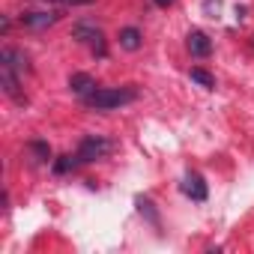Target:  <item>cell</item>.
I'll use <instances>...</instances> for the list:
<instances>
[{
  "label": "cell",
  "instance_id": "6da1fadb",
  "mask_svg": "<svg viewBox=\"0 0 254 254\" xmlns=\"http://www.w3.org/2000/svg\"><path fill=\"white\" fill-rule=\"evenodd\" d=\"M135 99H138V90L135 87H96L81 102L87 108H93V111H117L123 105H132Z\"/></svg>",
  "mask_w": 254,
  "mask_h": 254
},
{
  "label": "cell",
  "instance_id": "7a4b0ae2",
  "mask_svg": "<svg viewBox=\"0 0 254 254\" xmlns=\"http://www.w3.org/2000/svg\"><path fill=\"white\" fill-rule=\"evenodd\" d=\"M111 153H114V141H111V138L87 135V138H81L75 156H78L81 165H90V162H99V159H105V156H111Z\"/></svg>",
  "mask_w": 254,
  "mask_h": 254
},
{
  "label": "cell",
  "instance_id": "3957f363",
  "mask_svg": "<svg viewBox=\"0 0 254 254\" xmlns=\"http://www.w3.org/2000/svg\"><path fill=\"white\" fill-rule=\"evenodd\" d=\"M18 21H21V27H24V30L42 33V30L54 27V24L60 21V15H57L54 9H30V12H21V15H18Z\"/></svg>",
  "mask_w": 254,
  "mask_h": 254
},
{
  "label": "cell",
  "instance_id": "277c9868",
  "mask_svg": "<svg viewBox=\"0 0 254 254\" xmlns=\"http://www.w3.org/2000/svg\"><path fill=\"white\" fill-rule=\"evenodd\" d=\"M0 87H3V93L9 99H15L18 105H27V96L21 93V75L12 72L9 66H0Z\"/></svg>",
  "mask_w": 254,
  "mask_h": 254
},
{
  "label": "cell",
  "instance_id": "5b68a950",
  "mask_svg": "<svg viewBox=\"0 0 254 254\" xmlns=\"http://www.w3.org/2000/svg\"><path fill=\"white\" fill-rule=\"evenodd\" d=\"M183 194L186 197H191V200H197V203H203L206 197H209V189H206V183H203V177L197 174V171H189L186 177H183Z\"/></svg>",
  "mask_w": 254,
  "mask_h": 254
},
{
  "label": "cell",
  "instance_id": "8992f818",
  "mask_svg": "<svg viewBox=\"0 0 254 254\" xmlns=\"http://www.w3.org/2000/svg\"><path fill=\"white\" fill-rule=\"evenodd\" d=\"M0 66H9V69L18 72V75H27V72H30V60H27V54L18 51V48H3V51H0Z\"/></svg>",
  "mask_w": 254,
  "mask_h": 254
},
{
  "label": "cell",
  "instance_id": "52a82bcc",
  "mask_svg": "<svg viewBox=\"0 0 254 254\" xmlns=\"http://www.w3.org/2000/svg\"><path fill=\"white\" fill-rule=\"evenodd\" d=\"M189 51H191V57H209V54H212L209 36H206L203 30H191V33H189Z\"/></svg>",
  "mask_w": 254,
  "mask_h": 254
},
{
  "label": "cell",
  "instance_id": "ba28073f",
  "mask_svg": "<svg viewBox=\"0 0 254 254\" xmlns=\"http://www.w3.org/2000/svg\"><path fill=\"white\" fill-rule=\"evenodd\" d=\"M69 90H72L78 99H87V96L96 90V81H93V75H87V72H75V75L69 78Z\"/></svg>",
  "mask_w": 254,
  "mask_h": 254
},
{
  "label": "cell",
  "instance_id": "9c48e42d",
  "mask_svg": "<svg viewBox=\"0 0 254 254\" xmlns=\"http://www.w3.org/2000/svg\"><path fill=\"white\" fill-rule=\"evenodd\" d=\"M99 36H102V30H99V24H93V21H78V24L72 27V39H75V42L93 45V39H99Z\"/></svg>",
  "mask_w": 254,
  "mask_h": 254
},
{
  "label": "cell",
  "instance_id": "30bf717a",
  "mask_svg": "<svg viewBox=\"0 0 254 254\" xmlns=\"http://www.w3.org/2000/svg\"><path fill=\"white\" fill-rule=\"evenodd\" d=\"M117 39H120V48H126V51H138L144 45V36H141L138 27H123Z\"/></svg>",
  "mask_w": 254,
  "mask_h": 254
},
{
  "label": "cell",
  "instance_id": "8fae6325",
  "mask_svg": "<svg viewBox=\"0 0 254 254\" xmlns=\"http://www.w3.org/2000/svg\"><path fill=\"white\" fill-rule=\"evenodd\" d=\"M78 165H81V162H78V156H60V159H54V162H51V171H54L57 177H66V174H72Z\"/></svg>",
  "mask_w": 254,
  "mask_h": 254
},
{
  "label": "cell",
  "instance_id": "7c38bea8",
  "mask_svg": "<svg viewBox=\"0 0 254 254\" xmlns=\"http://www.w3.org/2000/svg\"><path fill=\"white\" fill-rule=\"evenodd\" d=\"M27 153L33 156V162H48V159H51L48 141H30V144H27Z\"/></svg>",
  "mask_w": 254,
  "mask_h": 254
},
{
  "label": "cell",
  "instance_id": "4fadbf2b",
  "mask_svg": "<svg viewBox=\"0 0 254 254\" xmlns=\"http://www.w3.org/2000/svg\"><path fill=\"white\" fill-rule=\"evenodd\" d=\"M135 203H138V212H141V215H147L153 227H159V212H156V203H153L150 197H138Z\"/></svg>",
  "mask_w": 254,
  "mask_h": 254
},
{
  "label": "cell",
  "instance_id": "5bb4252c",
  "mask_svg": "<svg viewBox=\"0 0 254 254\" xmlns=\"http://www.w3.org/2000/svg\"><path fill=\"white\" fill-rule=\"evenodd\" d=\"M191 81L200 84L203 90H215V78H212L206 69H197V66H194V69H191Z\"/></svg>",
  "mask_w": 254,
  "mask_h": 254
},
{
  "label": "cell",
  "instance_id": "9a60e30c",
  "mask_svg": "<svg viewBox=\"0 0 254 254\" xmlns=\"http://www.w3.org/2000/svg\"><path fill=\"white\" fill-rule=\"evenodd\" d=\"M45 3H54V6H90L96 0H45Z\"/></svg>",
  "mask_w": 254,
  "mask_h": 254
},
{
  "label": "cell",
  "instance_id": "2e32d148",
  "mask_svg": "<svg viewBox=\"0 0 254 254\" xmlns=\"http://www.w3.org/2000/svg\"><path fill=\"white\" fill-rule=\"evenodd\" d=\"M90 51H93L96 57H105V54H108V48H105V36H99V39H93V45H90Z\"/></svg>",
  "mask_w": 254,
  "mask_h": 254
},
{
  "label": "cell",
  "instance_id": "e0dca14e",
  "mask_svg": "<svg viewBox=\"0 0 254 254\" xmlns=\"http://www.w3.org/2000/svg\"><path fill=\"white\" fill-rule=\"evenodd\" d=\"M12 30V21H9V15H3V18H0V36H6Z\"/></svg>",
  "mask_w": 254,
  "mask_h": 254
},
{
  "label": "cell",
  "instance_id": "ac0fdd59",
  "mask_svg": "<svg viewBox=\"0 0 254 254\" xmlns=\"http://www.w3.org/2000/svg\"><path fill=\"white\" fill-rule=\"evenodd\" d=\"M153 3H156V6H162V9H168V6H174V3H177V0H153Z\"/></svg>",
  "mask_w": 254,
  "mask_h": 254
}]
</instances>
